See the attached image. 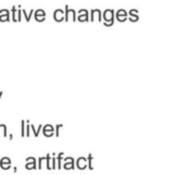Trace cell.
<instances>
[{
  "mask_svg": "<svg viewBox=\"0 0 186 175\" xmlns=\"http://www.w3.org/2000/svg\"><path fill=\"white\" fill-rule=\"evenodd\" d=\"M113 15H114V11L113 10H106L105 11V13H103V19H105V21H110L109 22V26H111V25L113 24ZM106 22V23H107Z\"/></svg>",
  "mask_w": 186,
  "mask_h": 175,
  "instance_id": "obj_1",
  "label": "cell"
},
{
  "mask_svg": "<svg viewBox=\"0 0 186 175\" xmlns=\"http://www.w3.org/2000/svg\"><path fill=\"white\" fill-rule=\"evenodd\" d=\"M66 170H71V169H74V160L71 157H68V158L64 159V164L62 165Z\"/></svg>",
  "mask_w": 186,
  "mask_h": 175,
  "instance_id": "obj_2",
  "label": "cell"
},
{
  "mask_svg": "<svg viewBox=\"0 0 186 175\" xmlns=\"http://www.w3.org/2000/svg\"><path fill=\"white\" fill-rule=\"evenodd\" d=\"M0 166L2 170H8L11 168V161L9 158H2L0 161Z\"/></svg>",
  "mask_w": 186,
  "mask_h": 175,
  "instance_id": "obj_3",
  "label": "cell"
},
{
  "mask_svg": "<svg viewBox=\"0 0 186 175\" xmlns=\"http://www.w3.org/2000/svg\"><path fill=\"white\" fill-rule=\"evenodd\" d=\"M43 132H44V135H45L46 137H50V136L53 135V127L51 125H49V124L48 125H45Z\"/></svg>",
  "mask_w": 186,
  "mask_h": 175,
  "instance_id": "obj_4",
  "label": "cell"
},
{
  "mask_svg": "<svg viewBox=\"0 0 186 175\" xmlns=\"http://www.w3.org/2000/svg\"><path fill=\"white\" fill-rule=\"evenodd\" d=\"M53 19L57 22H61L63 20V10H60V9L56 10V12L53 13Z\"/></svg>",
  "mask_w": 186,
  "mask_h": 175,
  "instance_id": "obj_5",
  "label": "cell"
},
{
  "mask_svg": "<svg viewBox=\"0 0 186 175\" xmlns=\"http://www.w3.org/2000/svg\"><path fill=\"white\" fill-rule=\"evenodd\" d=\"M35 19H36V21L43 22V21L45 20V12L43 10H37L36 13H35Z\"/></svg>",
  "mask_w": 186,
  "mask_h": 175,
  "instance_id": "obj_6",
  "label": "cell"
},
{
  "mask_svg": "<svg viewBox=\"0 0 186 175\" xmlns=\"http://www.w3.org/2000/svg\"><path fill=\"white\" fill-rule=\"evenodd\" d=\"M117 19L120 22H123V21L126 20V12L124 10H119L117 13Z\"/></svg>",
  "mask_w": 186,
  "mask_h": 175,
  "instance_id": "obj_7",
  "label": "cell"
},
{
  "mask_svg": "<svg viewBox=\"0 0 186 175\" xmlns=\"http://www.w3.org/2000/svg\"><path fill=\"white\" fill-rule=\"evenodd\" d=\"M86 166H87L86 159L85 158H79V160H77V168L81 169V170H83V169H85Z\"/></svg>",
  "mask_w": 186,
  "mask_h": 175,
  "instance_id": "obj_8",
  "label": "cell"
},
{
  "mask_svg": "<svg viewBox=\"0 0 186 175\" xmlns=\"http://www.w3.org/2000/svg\"><path fill=\"white\" fill-rule=\"evenodd\" d=\"M32 163H28V162H26V165H25V168L27 169H36V160L35 159H33L32 160Z\"/></svg>",
  "mask_w": 186,
  "mask_h": 175,
  "instance_id": "obj_9",
  "label": "cell"
},
{
  "mask_svg": "<svg viewBox=\"0 0 186 175\" xmlns=\"http://www.w3.org/2000/svg\"><path fill=\"white\" fill-rule=\"evenodd\" d=\"M22 12H23V14L25 15V19H26V21H30V20H31L32 14L34 13V10H31V11H30V15H27V14H26V11H25V10H22Z\"/></svg>",
  "mask_w": 186,
  "mask_h": 175,
  "instance_id": "obj_10",
  "label": "cell"
},
{
  "mask_svg": "<svg viewBox=\"0 0 186 175\" xmlns=\"http://www.w3.org/2000/svg\"><path fill=\"white\" fill-rule=\"evenodd\" d=\"M62 157H63V153H59V156H58V169L62 168V164H61Z\"/></svg>",
  "mask_w": 186,
  "mask_h": 175,
  "instance_id": "obj_11",
  "label": "cell"
},
{
  "mask_svg": "<svg viewBox=\"0 0 186 175\" xmlns=\"http://www.w3.org/2000/svg\"><path fill=\"white\" fill-rule=\"evenodd\" d=\"M46 161H47V164H46V166H47V169H48V170H50V169H51V166H50V155H47V157H46Z\"/></svg>",
  "mask_w": 186,
  "mask_h": 175,
  "instance_id": "obj_12",
  "label": "cell"
},
{
  "mask_svg": "<svg viewBox=\"0 0 186 175\" xmlns=\"http://www.w3.org/2000/svg\"><path fill=\"white\" fill-rule=\"evenodd\" d=\"M92 161H93V156L89 155L88 156V168H89L90 170H93L94 169V166L92 165Z\"/></svg>",
  "mask_w": 186,
  "mask_h": 175,
  "instance_id": "obj_13",
  "label": "cell"
},
{
  "mask_svg": "<svg viewBox=\"0 0 186 175\" xmlns=\"http://www.w3.org/2000/svg\"><path fill=\"white\" fill-rule=\"evenodd\" d=\"M24 124H25L24 121H22V122H21V126H22V133H21V135H22L23 137L25 136V127H24Z\"/></svg>",
  "mask_w": 186,
  "mask_h": 175,
  "instance_id": "obj_14",
  "label": "cell"
},
{
  "mask_svg": "<svg viewBox=\"0 0 186 175\" xmlns=\"http://www.w3.org/2000/svg\"><path fill=\"white\" fill-rule=\"evenodd\" d=\"M62 126H63V125H61V124L57 125V127H56V136H59V130H60Z\"/></svg>",
  "mask_w": 186,
  "mask_h": 175,
  "instance_id": "obj_15",
  "label": "cell"
},
{
  "mask_svg": "<svg viewBox=\"0 0 186 175\" xmlns=\"http://www.w3.org/2000/svg\"><path fill=\"white\" fill-rule=\"evenodd\" d=\"M79 20L82 22V21H88V19H87V14H85L84 17H82V15H79Z\"/></svg>",
  "mask_w": 186,
  "mask_h": 175,
  "instance_id": "obj_16",
  "label": "cell"
},
{
  "mask_svg": "<svg viewBox=\"0 0 186 175\" xmlns=\"http://www.w3.org/2000/svg\"><path fill=\"white\" fill-rule=\"evenodd\" d=\"M0 21H9V15H6V17H4V15H0Z\"/></svg>",
  "mask_w": 186,
  "mask_h": 175,
  "instance_id": "obj_17",
  "label": "cell"
},
{
  "mask_svg": "<svg viewBox=\"0 0 186 175\" xmlns=\"http://www.w3.org/2000/svg\"><path fill=\"white\" fill-rule=\"evenodd\" d=\"M25 136L30 137V122H27V133L25 134Z\"/></svg>",
  "mask_w": 186,
  "mask_h": 175,
  "instance_id": "obj_18",
  "label": "cell"
}]
</instances>
